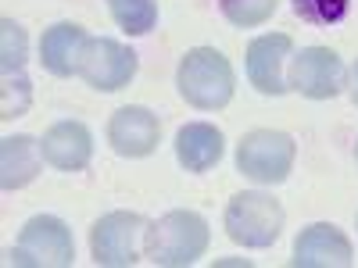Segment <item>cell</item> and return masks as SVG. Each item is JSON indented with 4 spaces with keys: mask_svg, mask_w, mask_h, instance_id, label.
Here are the masks:
<instances>
[{
    "mask_svg": "<svg viewBox=\"0 0 358 268\" xmlns=\"http://www.w3.org/2000/svg\"><path fill=\"white\" fill-rule=\"evenodd\" d=\"M297 143L290 133L280 129H251L236 143V168L262 186H280L294 172Z\"/></svg>",
    "mask_w": 358,
    "mask_h": 268,
    "instance_id": "277c9868",
    "label": "cell"
},
{
    "mask_svg": "<svg viewBox=\"0 0 358 268\" xmlns=\"http://www.w3.org/2000/svg\"><path fill=\"white\" fill-rule=\"evenodd\" d=\"M179 97L197 111H222L236 94V75L229 57L215 47H194L179 57L176 68Z\"/></svg>",
    "mask_w": 358,
    "mask_h": 268,
    "instance_id": "7a4b0ae2",
    "label": "cell"
},
{
    "mask_svg": "<svg viewBox=\"0 0 358 268\" xmlns=\"http://www.w3.org/2000/svg\"><path fill=\"white\" fill-rule=\"evenodd\" d=\"M355 261V247L348 232L334 222H312L294 240V268H348Z\"/></svg>",
    "mask_w": 358,
    "mask_h": 268,
    "instance_id": "9c48e42d",
    "label": "cell"
},
{
    "mask_svg": "<svg viewBox=\"0 0 358 268\" xmlns=\"http://www.w3.org/2000/svg\"><path fill=\"white\" fill-rule=\"evenodd\" d=\"M158 140H162L158 114L140 107V104L118 107L108 122V143L122 158H151L158 151Z\"/></svg>",
    "mask_w": 358,
    "mask_h": 268,
    "instance_id": "8fae6325",
    "label": "cell"
},
{
    "mask_svg": "<svg viewBox=\"0 0 358 268\" xmlns=\"http://www.w3.org/2000/svg\"><path fill=\"white\" fill-rule=\"evenodd\" d=\"M108 11L129 36H147L158 25V0H108Z\"/></svg>",
    "mask_w": 358,
    "mask_h": 268,
    "instance_id": "2e32d148",
    "label": "cell"
},
{
    "mask_svg": "<svg viewBox=\"0 0 358 268\" xmlns=\"http://www.w3.org/2000/svg\"><path fill=\"white\" fill-rule=\"evenodd\" d=\"M276 4L280 0H219V11L236 29H255L276 15Z\"/></svg>",
    "mask_w": 358,
    "mask_h": 268,
    "instance_id": "ac0fdd59",
    "label": "cell"
},
{
    "mask_svg": "<svg viewBox=\"0 0 358 268\" xmlns=\"http://www.w3.org/2000/svg\"><path fill=\"white\" fill-rule=\"evenodd\" d=\"M11 261L25 268H69L76 261L72 229L57 215H33L11 247Z\"/></svg>",
    "mask_w": 358,
    "mask_h": 268,
    "instance_id": "5b68a950",
    "label": "cell"
},
{
    "mask_svg": "<svg viewBox=\"0 0 358 268\" xmlns=\"http://www.w3.org/2000/svg\"><path fill=\"white\" fill-rule=\"evenodd\" d=\"M29 40L15 18H0V72H25Z\"/></svg>",
    "mask_w": 358,
    "mask_h": 268,
    "instance_id": "d6986e66",
    "label": "cell"
},
{
    "mask_svg": "<svg viewBox=\"0 0 358 268\" xmlns=\"http://www.w3.org/2000/svg\"><path fill=\"white\" fill-rule=\"evenodd\" d=\"M43 161L47 158H43V143L40 140L25 136V133L4 136L0 140V186H4V193L25 190L40 175Z\"/></svg>",
    "mask_w": 358,
    "mask_h": 268,
    "instance_id": "5bb4252c",
    "label": "cell"
},
{
    "mask_svg": "<svg viewBox=\"0 0 358 268\" xmlns=\"http://www.w3.org/2000/svg\"><path fill=\"white\" fill-rule=\"evenodd\" d=\"M43 158L50 168L57 172H83L90 161H94V133H90L83 122L69 118V122H54L43 133Z\"/></svg>",
    "mask_w": 358,
    "mask_h": 268,
    "instance_id": "7c38bea8",
    "label": "cell"
},
{
    "mask_svg": "<svg viewBox=\"0 0 358 268\" xmlns=\"http://www.w3.org/2000/svg\"><path fill=\"white\" fill-rule=\"evenodd\" d=\"M287 222L283 204L273 193H262V190H244L236 193L226 204V215H222V229L236 247H248V251H265L280 240Z\"/></svg>",
    "mask_w": 358,
    "mask_h": 268,
    "instance_id": "3957f363",
    "label": "cell"
},
{
    "mask_svg": "<svg viewBox=\"0 0 358 268\" xmlns=\"http://www.w3.org/2000/svg\"><path fill=\"white\" fill-rule=\"evenodd\" d=\"M90 33L76 22H57L50 25L47 33L40 36V65L57 75V79H72L79 75V57H83V47H86Z\"/></svg>",
    "mask_w": 358,
    "mask_h": 268,
    "instance_id": "4fadbf2b",
    "label": "cell"
},
{
    "mask_svg": "<svg viewBox=\"0 0 358 268\" xmlns=\"http://www.w3.org/2000/svg\"><path fill=\"white\" fill-rule=\"evenodd\" d=\"M294 57V40L287 33H265L248 43V79L258 94L265 97H280L290 89L283 65Z\"/></svg>",
    "mask_w": 358,
    "mask_h": 268,
    "instance_id": "30bf717a",
    "label": "cell"
},
{
    "mask_svg": "<svg viewBox=\"0 0 358 268\" xmlns=\"http://www.w3.org/2000/svg\"><path fill=\"white\" fill-rule=\"evenodd\" d=\"M287 82H290L294 94H301L308 100H330V97H337L344 89L348 68H344L337 50H330V47H305L301 54L290 57Z\"/></svg>",
    "mask_w": 358,
    "mask_h": 268,
    "instance_id": "ba28073f",
    "label": "cell"
},
{
    "mask_svg": "<svg viewBox=\"0 0 358 268\" xmlns=\"http://www.w3.org/2000/svg\"><path fill=\"white\" fill-rule=\"evenodd\" d=\"M348 11H351V0H294V15L315 29L341 25Z\"/></svg>",
    "mask_w": 358,
    "mask_h": 268,
    "instance_id": "ffe728a7",
    "label": "cell"
},
{
    "mask_svg": "<svg viewBox=\"0 0 358 268\" xmlns=\"http://www.w3.org/2000/svg\"><path fill=\"white\" fill-rule=\"evenodd\" d=\"M33 107V82L25 72H0V118H22Z\"/></svg>",
    "mask_w": 358,
    "mask_h": 268,
    "instance_id": "e0dca14e",
    "label": "cell"
},
{
    "mask_svg": "<svg viewBox=\"0 0 358 268\" xmlns=\"http://www.w3.org/2000/svg\"><path fill=\"white\" fill-rule=\"evenodd\" d=\"M208 244H212L208 222L197 211L176 207V211H165L158 222L147 225L143 258L151 265H165V268H187L208 254Z\"/></svg>",
    "mask_w": 358,
    "mask_h": 268,
    "instance_id": "6da1fadb",
    "label": "cell"
},
{
    "mask_svg": "<svg viewBox=\"0 0 358 268\" xmlns=\"http://www.w3.org/2000/svg\"><path fill=\"white\" fill-rule=\"evenodd\" d=\"M351 100L358 107V61H355V72H351Z\"/></svg>",
    "mask_w": 358,
    "mask_h": 268,
    "instance_id": "44dd1931",
    "label": "cell"
},
{
    "mask_svg": "<svg viewBox=\"0 0 358 268\" xmlns=\"http://www.w3.org/2000/svg\"><path fill=\"white\" fill-rule=\"evenodd\" d=\"M147 225L151 222L136 211H108L90 229V254L104 268H129L143 254Z\"/></svg>",
    "mask_w": 358,
    "mask_h": 268,
    "instance_id": "8992f818",
    "label": "cell"
},
{
    "mask_svg": "<svg viewBox=\"0 0 358 268\" xmlns=\"http://www.w3.org/2000/svg\"><path fill=\"white\" fill-rule=\"evenodd\" d=\"M136 68H140L136 54L111 36H90L79 57V79L101 89V94H115V89L129 86Z\"/></svg>",
    "mask_w": 358,
    "mask_h": 268,
    "instance_id": "52a82bcc",
    "label": "cell"
},
{
    "mask_svg": "<svg viewBox=\"0 0 358 268\" xmlns=\"http://www.w3.org/2000/svg\"><path fill=\"white\" fill-rule=\"evenodd\" d=\"M355 161H358V147H355Z\"/></svg>",
    "mask_w": 358,
    "mask_h": 268,
    "instance_id": "7402d4cb",
    "label": "cell"
},
{
    "mask_svg": "<svg viewBox=\"0 0 358 268\" xmlns=\"http://www.w3.org/2000/svg\"><path fill=\"white\" fill-rule=\"evenodd\" d=\"M226 151V136L212 122H187L176 133V158L187 172H212L222 161Z\"/></svg>",
    "mask_w": 358,
    "mask_h": 268,
    "instance_id": "9a60e30c",
    "label": "cell"
}]
</instances>
